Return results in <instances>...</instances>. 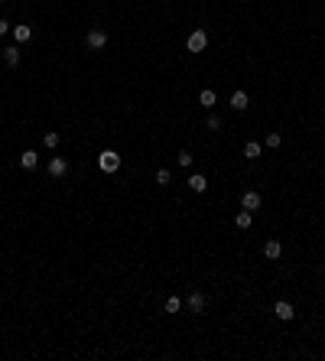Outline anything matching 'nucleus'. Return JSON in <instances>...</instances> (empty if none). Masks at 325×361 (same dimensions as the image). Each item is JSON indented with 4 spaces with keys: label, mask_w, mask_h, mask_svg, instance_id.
<instances>
[{
    "label": "nucleus",
    "mask_w": 325,
    "mask_h": 361,
    "mask_svg": "<svg viewBox=\"0 0 325 361\" xmlns=\"http://www.w3.org/2000/svg\"><path fill=\"white\" fill-rule=\"evenodd\" d=\"M98 170L101 173H117L120 170V153L117 150H101L98 153Z\"/></svg>",
    "instance_id": "1"
},
{
    "label": "nucleus",
    "mask_w": 325,
    "mask_h": 361,
    "mask_svg": "<svg viewBox=\"0 0 325 361\" xmlns=\"http://www.w3.org/2000/svg\"><path fill=\"white\" fill-rule=\"evenodd\" d=\"M205 46H208V33H205V30H192L189 39H186V49L198 56V52H205Z\"/></svg>",
    "instance_id": "2"
},
{
    "label": "nucleus",
    "mask_w": 325,
    "mask_h": 361,
    "mask_svg": "<svg viewBox=\"0 0 325 361\" xmlns=\"http://www.w3.org/2000/svg\"><path fill=\"white\" fill-rule=\"evenodd\" d=\"M85 46H88V49H104V46H108V33H104L101 26L88 30V36H85Z\"/></svg>",
    "instance_id": "3"
},
{
    "label": "nucleus",
    "mask_w": 325,
    "mask_h": 361,
    "mask_svg": "<svg viewBox=\"0 0 325 361\" xmlns=\"http://www.w3.org/2000/svg\"><path fill=\"white\" fill-rule=\"evenodd\" d=\"M205 303H208V299H205V293H202V290H192L189 299H186V306H189L192 316H202V312H205Z\"/></svg>",
    "instance_id": "4"
},
{
    "label": "nucleus",
    "mask_w": 325,
    "mask_h": 361,
    "mask_svg": "<svg viewBox=\"0 0 325 361\" xmlns=\"http://www.w3.org/2000/svg\"><path fill=\"white\" fill-rule=\"evenodd\" d=\"M49 176H52V179L68 176V160H65V156H52V160H49Z\"/></svg>",
    "instance_id": "5"
},
{
    "label": "nucleus",
    "mask_w": 325,
    "mask_h": 361,
    "mask_svg": "<svg viewBox=\"0 0 325 361\" xmlns=\"http://www.w3.org/2000/svg\"><path fill=\"white\" fill-rule=\"evenodd\" d=\"M263 205V196H260V192H244V196H241V208H247V212H257V208Z\"/></svg>",
    "instance_id": "6"
},
{
    "label": "nucleus",
    "mask_w": 325,
    "mask_h": 361,
    "mask_svg": "<svg viewBox=\"0 0 325 361\" xmlns=\"http://www.w3.org/2000/svg\"><path fill=\"white\" fill-rule=\"evenodd\" d=\"M273 316H277V319H283V322H289V319H293V303H286V299H280V303L273 306Z\"/></svg>",
    "instance_id": "7"
},
{
    "label": "nucleus",
    "mask_w": 325,
    "mask_h": 361,
    "mask_svg": "<svg viewBox=\"0 0 325 361\" xmlns=\"http://www.w3.org/2000/svg\"><path fill=\"white\" fill-rule=\"evenodd\" d=\"M234 225H238V231H247V228L254 225V212H247V208H241V212L234 215Z\"/></svg>",
    "instance_id": "8"
},
{
    "label": "nucleus",
    "mask_w": 325,
    "mask_h": 361,
    "mask_svg": "<svg viewBox=\"0 0 325 361\" xmlns=\"http://www.w3.org/2000/svg\"><path fill=\"white\" fill-rule=\"evenodd\" d=\"M20 166H23V170H36V166H39L36 150H23V153H20Z\"/></svg>",
    "instance_id": "9"
},
{
    "label": "nucleus",
    "mask_w": 325,
    "mask_h": 361,
    "mask_svg": "<svg viewBox=\"0 0 325 361\" xmlns=\"http://www.w3.org/2000/svg\"><path fill=\"white\" fill-rule=\"evenodd\" d=\"M231 108H234V111H247V108H251L247 91H234V94H231Z\"/></svg>",
    "instance_id": "10"
},
{
    "label": "nucleus",
    "mask_w": 325,
    "mask_h": 361,
    "mask_svg": "<svg viewBox=\"0 0 325 361\" xmlns=\"http://www.w3.org/2000/svg\"><path fill=\"white\" fill-rule=\"evenodd\" d=\"M280 254H283V244H280V241H267V244H263V257H267V260H277Z\"/></svg>",
    "instance_id": "11"
},
{
    "label": "nucleus",
    "mask_w": 325,
    "mask_h": 361,
    "mask_svg": "<svg viewBox=\"0 0 325 361\" xmlns=\"http://www.w3.org/2000/svg\"><path fill=\"white\" fill-rule=\"evenodd\" d=\"M20 52H23L20 46H7V49H4V62L10 65V68H13V65H20Z\"/></svg>",
    "instance_id": "12"
},
{
    "label": "nucleus",
    "mask_w": 325,
    "mask_h": 361,
    "mask_svg": "<svg viewBox=\"0 0 325 361\" xmlns=\"http://www.w3.org/2000/svg\"><path fill=\"white\" fill-rule=\"evenodd\" d=\"M189 189H192V192H205V189H208V179H205L202 173H192V176H189Z\"/></svg>",
    "instance_id": "13"
},
{
    "label": "nucleus",
    "mask_w": 325,
    "mask_h": 361,
    "mask_svg": "<svg viewBox=\"0 0 325 361\" xmlns=\"http://www.w3.org/2000/svg\"><path fill=\"white\" fill-rule=\"evenodd\" d=\"M260 153H263V147L257 143V140H247V143H244V160H257Z\"/></svg>",
    "instance_id": "14"
},
{
    "label": "nucleus",
    "mask_w": 325,
    "mask_h": 361,
    "mask_svg": "<svg viewBox=\"0 0 325 361\" xmlns=\"http://www.w3.org/2000/svg\"><path fill=\"white\" fill-rule=\"evenodd\" d=\"M13 39H16V42H30V39H33V26H23V23L13 26Z\"/></svg>",
    "instance_id": "15"
},
{
    "label": "nucleus",
    "mask_w": 325,
    "mask_h": 361,
    "mask_svg": "<svg viewBox=\"0 0 325 361\" xmlns=\"http://www.w3.org/2000/svg\"><path fill=\"white\" fill-rule=\"evenodd\" d=\"M198 104H202V108H215V104H218V94L212 91V88H205V91L198 94Z\"/></svg>",
    "instance_id": "16"
},
{
    "label": "nucleus",
    "mask_w": 325,
    "mask_h": 361,
    "mask_svg": "<svg viewBox=\"0 0 325 361\" xmlns=\"http://www.w3.org/2000/svg\"><path fill=\"white\" fill-rule=\"evenodd\" d=\"M163 309L169 312V316H176V312H182V299H179V296H169V299H166V303H163Z\"/></svg>",
    "instance_id": "17"
},
{
    "label": "nucleus",
    "mask_w": 325,
    "mask_h": 361,
    "mask_svg": "<svg viewBox=\"0 0 325 361\" xmlns=\"http://www.w3.org/2000/svg\"><path fill=\"white\" fill-rule=\"evenodd\" d=\"M192 160H195V156H192L189 150H179V156H176V163H179L182 170H189V166H192Z\"/></svg>",
    "instance_id": "18"
},
{
    "label": "nucleus",
    "mask_w": 325,
    "mask_h": 361,
    "mask_svg": "<svg viewBox=\"0 0 325 361\" xmlns=\"http://www.w3.org/2000/svg\"><path fill=\"white\" fill-rule=\"evenodd\" d=\"M169 179H172V173L166 170V166H160V170H156V182H160V186H169Z\"/></svg>",
    "instance_id": "19"
},
{
    "label": "nucleus",
    "mask_w": 325,
    "mask_h": 361,
    "mask_svg": "<svg viewBox=\"0 0 325 361\" xmlns=\"http://www.w3.org/2000/svg\"><path fill=\"white\" fill-rule=\"evenodd\" d=\"M42 143H46L49 150H56V147H59V130H49V134L42 137Z\"/></svg>",
    "instance_id": "20"
},
{
    "label": "nucleus",
    "mask_w": 325,
    "mask_h": 361,
    "mask_svg": "<svg viewBox=\"0 0 325 361\" xmlns=\"http://www.w3.org/2000/svg\"><path fill=\"white\" fill-rule=\"evenodd\" d=\"M280 143H283V137H280L277 130H270V134H267V147H270V150H277Z\"/></svg>",
    "instance_id": "21"
},
{
    "label": "nucleus",
    "mask_w": 325,
    "mask_h": 361,
    "mask_svg": "<svg viewBox=\"0 0 325 361\" xmlns=\"http://www.w3.org/2000/svg\"><path fill=\"white\" fill-rule=\"evenodd\" d=\"M221 124H224V121L218 117V114H208V130H221Z\"/></svg>",
    "instance_id": "22"
},
{
    "label": "nucleus",
    "mask_w": 325,
    "mask_h": 361,
    "mask_svg": "<svg viewBox=\"0 0 325 361\" xmlns=\"http://www.w3.org/2000/svg\"><path fill=\"white\" fill-rule=\"evenodd\" d=\"M7 33H13V26L7 23V20H0V36H7Z\"/></svg>",
    "instance_id": "23"
},
{
    "label": "nucleus",
    "mask_w": 325,
    "mask_h": 361,
    "mask_svg": "<svg viewBox=\"0 0 325 361\" xmlns=\"http://www.w3.org/2000/svg\"><path fill=\"white\" fill-rule=\"evenodd\" d=\"M0 4H4V0H0Z\"/></svg>",
    "instance_id": "24"
}]
</instances>
